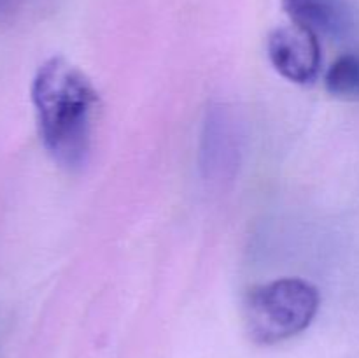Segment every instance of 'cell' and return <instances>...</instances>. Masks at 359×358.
Wrapping results in <instances>:
<instances>
[{
    "instance_id": "1",
    "label": "cell",
    "mask_w": 359,
    "mask_h": 358,
    "mask_svg": "<svg viewBox=\"0 0 359 358\" xmlns=\"http://www.w3.org/2000/svg\"><path fill=\"white\" fill-rule=\"evenodd\" d=\"M32 102L46 151L67 171L88 164L98 93L90 77L63 56L46 60L32 81Z\"/></svg>"
},
{
    "instance_id": "2",
    "label": "cell",
    "mask_w": 359,
    "mask_h": 358,
    "mask_svg": "<svg viewBox=\"0 0 359 358\" xmlns=\"http://www.w3.org/2000/svg\"><path fill=\"white\" fill-rule=\"evenodd\" d=\"M321 305L318 288L300 277H283L252 288L245 298V326L255 343L277 344L309 329Z\"/></svg>"
},
{
    "instance_id": "3",
    "label": "cell",
    "mask_w": 359,
    "mask_h": 358,
    "mask_svg": "<svg viewBox=\"0 0 359 358\" xmlns=\"http://www.w3.org/2000/svg\"><path fill=\"white\" fill-rule=\"evenodd\" d=\"M245 130L238 112L226 102H212L202 121L198 167L210 188H224L238 175L244 160Z\"/></svg>"
},
{
    "instance_id": "4",
    "label": "cell",
    "mask_w": 359,
    "mask_h": 358,
    "mask_svg": "<svg viewBox=\"0 0 359 358\" xmlns=\"http://www.w3.org/2000/svg\"><path fill=\"white\" fill-rule=\"evenodd\" d=\"M266 51L273 69L297 84H312L321 72L319 37L300 25L279 27L269 35Z\"/></svg>"
},
{
    "instance_id": "5",
    "label": "cell",
    "mask_w": 359,
    "mask_h": 358,
    "mask_svg": "<svg viewBox=\"0 0 359 358\" xmlns=\"http://www.w3.org/2000/svg\"><path fill=\"white\" fill-rule=\"evenodd\" d=\"M291 23L300 25L318 37L342 41L353 34L356 18L346 0H283Z\"/></svg>"
},
{
    "instance_id": "6",
    "label": "cell",
    "mask_w": 359,
    "mask_h": 358,
    "mask_svg": "<svg viewBox=\"0 0 359 358\" xmlns=\"http://www.w3.org/2000/svg\"><path fill=\"white\" fill-rule=\"evenodd\" d=\"M325 84L333 97L359 100V55L347 53L339 56L326 72Z\"/></svg>"
}]
</instances>
